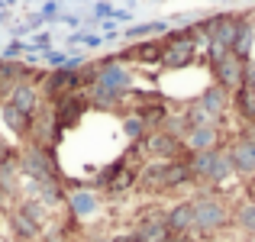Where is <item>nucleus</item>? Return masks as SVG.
Here are the masks:
<instances>
[{
  "label": "nucleus",
  "mask_w": 255,
  "mask_h": 242,
  "mask_svg": "<svg viewBox=\"0 0 255 242\" xmlns=\"http://www.w3.org/2000/svg\"><path fill=\"white\" fill-rule=\"evenodd\" d=\"M191 207H194V236L200 242L217 236V233L230 230L233 223V207L226 204V197L220 191H197L191 197Z\"/></svg>",
  "instance_id": "obj_1"
},
{
  "label": "nucleus",
  "mask_w": 255,
  "mask_h": 242,
  "mask_svg": "<svg viewBox=\"0 0 255 242\" xmlns=\"http://www.w3.org/2000/svg\"><path fill=\"white\" fill-rule=\"evenodd\" d=\"M162 217H165L168 233H191V230H194V207H191V197H187V200H178V204H171V207H165Z\"/></svg>",
  "instance_id": "obj_13"
},
{
  "label": "nucleus",
  "mask_w": 255,
  "mask_h": 242,
  "mask_svg": "<svg viewBox=\"0 0 255 242\" xmlns=\"http://www.w3.org/2000/svg\"><path fill=\"white\" fill-rule=\"evenodd\" d=\"M162 55H165V39H149V42H136L129 49L120 52V62H132V65H162Z\"/></svg>",
  "instance_id": "obj_10"
},
{
  "label": "nucleus",
  "mask_w": 255,
  "mask_h": 242,
  "mask_svg": "<svg viewBox=\"0 0 255 242\" xmlns=\"http://www.w3.org/2000/svg\"><path fill=\"white\" fill-rule=\"evenodd\" d=\"M19 178H26V181H65L62 168L55 161V149L23 142L19 145Z\"/></svg>",
  "instance_id": "obj_4"
},
{
  "label": "nucleus",
  "mask_w": 255,
  "mask_h": 242,
  "mask_svg": "<svg viewBox=\"0 0 255 242\" xmlns=\"http://www.w3.org/2000/svg\"><path fill=\"white\" fill-rule=\"evenodd\" d=\"M10 200H13V197H10V194H6V187L0 184V213L6 210V204H10Z\"/></svg>",
  "instance_id": "obj_25"
},
{
  "label": "nucleus",
  "mask_w": 255,
  "mask_h": 242,
  "mask_svg": "<svg viewBox=\"0 0 255 242\" xmlns=\"http://www.w3.org/2000/svg\"><path fill=\"white\" fill-rule=\"evenodd\" d=\"M226 142V136H223V126H194V129H187V136H184V145H187V152H207V149H220V145Z\"/></svg>",
  "instance_id": "obj_11"
},
{
  "label": "nucleus",
  "mask_w": 255,
  "mask_h": 242,
  "mask_svg": "<svg viewBox=\"0 0 255 242\" xmlns=\"http://www.w3.org/2000/svg\"><path fill=\"white\" fill-rule=\"evenodd\" d=\"M6 226H10V239L16 242H36L39 236H45V230L39 223H32L29 217H23L19 210H6Z\"/></svg>",
  "instance_id": "obj_14"
},
{
  "label": "nucleus",
  "mask_w": 255,
  "mask_h": 242,
  "mask_svg": "<svg viewBox=\"0 0 255 242\" xmlns=\"http://www.w3.org/2000/svg\"><path fill=\"white\" fill-rule=\"evenodd\" d=\"M71 210V217H87V213L97 210V197H91V194H75V197L65 200Z\"/></svg>",
  "instance_id": "obj_20"
},
{
  "label": "nucleus",
  "mask_w": 255,
  "mask_h": 242,
  "mask_svg": "<svg viewBox=\"0 0 255 242\" xmlns=\"http://www.w3.org/2000/svg\"><path fill=\"white\" fill-rule=\"evenodd\" d=\"M252 42H255V26H252V19H249V16H239L236 32H233V42H230V52L239 58V62H246V65H249Z\"/></svg>",
  "instance_id": "obj_16"
},
{
  "label": "nucleus",
  "mask_w": 255,
  "mask_h": 242,
  "mask_svg": "<svg viewBox=\"0 0 255 242\" xmlns=\"http://www.w3.org/2000/svg\"><path fill=\"white\" fill-rule=\"evenodd\" d=\"M16 161H19V145H13L10 139L0 132V168L3 165H16Z\"/></svg>",
  "instance_id": "obj_22"
},
{
  "label": "nucleus",
  "mask_w": 255,
  "mask_h": 242,
  "mask_svg": "<svg viewBox=\"0 0 255 242\" xmlns=\"http://www.w3.org/2000/svg\"><path fill=\"white\" fill-rule=\"evenodd\" d=\"M233 223H236L243 233L255 236V200H246V204H239L236 210H233Z\"/></svg>",
  "instance_id": "obj_19"
},
{
  "label": "nucleus",
  "mask_w": 255,
  "mask_h": 242,
  "mask_svg": "<svg viewBox=\"0 0 255 242\" xmlns=\"http://www.w3.org/2000/svg\"><path fill=\"white\" fill-rule=\"evenodd\" d=\"M3 104L16 107L19 113H26V117H36L39 107H42V94H39V84H32V81H26V84H16L10 94H6Z\"/></svg>",
  "instance_id": "obj_12"
},
{
  "label": "nucleus",
  "mask_w": 255,
  "mask_h": 242,
  "mask_svg": "<svg viewBox=\"0 0 255 242\" xmlns=\"http://www.w3.org/2000/svg\"><path fill=\"white\" fill-rule=\"evenodd\" d=\"M26 197L39 200L45 210H52L68 200V191H65V181H26Z\"/></svg>",
  "instance_id": "obj_9"
},
{
  "label": "nucleus",
  "mask_w": 255,
  "mask_h": 242,
  "mask_svg": "<svg viewBox=\"0 0 255 242\" xmlns=\"http://www.w3.org/2000/svg\"><path fill=\"white\" fill-rule=\"evenodd\" d=\"M87 242H107V239H87Z\"/></svg>",
  "instance_id": "obj_28"
},
{
  "label": "nucleus",
  "mask_w": 255,
  "mask_h": 242,
  "mask_svg": "<svg viewBox=\"0 0 255 242\" xmlns=\"http://www.w3.org/2000/svg\"><path fill=\"white\" fill-rule=\"evenodd\" d=\"M207 68H210V75H213V84L223 87L226 94L243 87L246 78H249V65L239 62L226 45H213V42L207 45Z\"/></svg>",
  "instance_id": "obj_3"
},
{
  "label": "nucleus",
  "mask_w": 255,
  "mask_h": 242,
  "mask_svg": "<svg viewBox=\"0 0 255 242\" xmlns=\"http://www.w3.org/2000/svg\"><path fill=\"white\" fill-rule=\"evenodd\" d=\"M162 242H200V239L194 236V233H168Z\"/></svg>",
  "instance_id": "obj_24"
},
{
  "label": "nucleus",
  "mask_w": 255,
  "mask_h": 242,
  "mask_svg": "<svg viewBox=\"0 0 255 242\" xmlns=\"http://www.w3.org/2000/svg\"><path fill=\"white\" fill-rule=\"evenodd\" d=\"M132 233H136L142 242H162L165 236H168V226H165V217L162 210L155 213H142V217L136 220V226H132Z\"/></svg>",
  "instance_id": "obj_17"
},
{
  "label": "nucleus",
  "mask_w": 255,
  "mask_h": 242,
  "mask_svg": "<svg viewBox=\"0 0 255 242\" xmlns=\"http://www.w3.org/2000/svg\"><path fill=\"white\" fill-rule=\"evenodd\" d=\"M187 165H191L194 181H197L200 191H220V187L233 178V161L226 155V145L207 149V152H194Z\"/></svg>",
  "instance_id": "obj_2"
},
{
  "label": "nucleus",
  "mask_w": 255,
  "mask_h": 242,
  "mask_svg": "<svg viewBox=\"0 0 255 242\" xmlns=\"http://www.w3.org/2000/svg\"><path fill=\"white\" fill-rule=\"evenodd\" d=\"M123 132H126V139H129V142H142L149 129H145L142 120H136L132 113H126V120H123Z\"/></svg>",
  "instance_id": "obj_21"
},
{
  "label": "nucleus",
  "mask_w": 255,
  "mask_h": 242,
  "mask_svg": "<svg viewBox=\"0 0 255 242\" xmlns=\"http://www.w3.org/2000/svg\"><path fill=\"white\" fill-rule=\"evenodd\" d=\"M75 91H78V68H55L52 75L42 78V87H39L42 100H49V104H55L58 97Z\"/></svg>",
  "instance_id": "obj_8"
},
{
  "label": "nucleus",
  "mask_w": 255,
  "mask_h": 242,
  "mask_svg": "<svg viewBox=\"0 0 255 242\" xmlns=\"http://www.w3.org/2000/svg\"><path fill=\"white\" fill-rule=\"evenodd\" d=\"M36 242H58V239H55V236H39Z\"/></svg>",
  "instance_id": "obj_26"
},
{
  "label": "nucleus",
  "mask_w": 255,
  "mask_h": 242,
  "mask_svg": "<svg viewBox=\"0 0 255 242\" xmlns=\"http://www.w3.org/2000/svg\"><path fill=\"white\" fill-rule=\"evenodd\" d=\"M107 242H126V239H123V236H110Z\"/></svg>",
  "instance_id": "obj_27"
},
{
  "label": "nucleus",
  "mask_w": 255,
  "mask_h": 242,
  "mask_svg": "<svg viewBox=\"0 0 255 242\" xmlns=\"http://www.w3.org/2000/svg\"><path fill=\"white\" fill-rule=\"evenodd\" d=\"M226 155L233 161V174L243 181H255V129L252 126H239L236 136L226 139Z\"/></svg>",
  "instance_id": "obj_5"
},
{
  "label": "nucleus",
  "mask_w": 255,
  "mask_h": 242,
  "mask_svg": "<svg viewBox=\"0 0 255 242\" xmlns=\"http://www.w3.org/2000/svg\"><path fill=\"white\" fill-rule=\"evenodd\" d=\"M0 242H6V236H3V233H0Z\"/></svg>",
  "instance_id": "obj_29"
},
{
  "label": "nucleus",
  "mask_w": 255,
  "mask_h": 242,
  "mask_svg": "<svg viewBox=\"0 0 255 242\" xmlns=\"http://www.w3.org/2000/svg\"><path fill=\"white\" fill-rule=\"evenodd\" d=\"M52 107V123H55V132L62 136V132L75 129L78 123L84 120V113L91 110V104H87V94L75 91V94H65V97H58Z\"/></svg>",
  "instance_id": "obj_7"
},
{
  "label": "nucleus",
  "mask_w": 255,
  "mask_h": 242,
  "mask_svg": "<svg viewBox=\"0 0 255 242\" xmlns=\"http://www.w3.org/2000/svg\"><path fill=\"white\" fill-rule=\"evenodd\" d=\"M197 104L204 107L207 113H210L213 120H217L220 126H223V120H226V113H230V94L223 91V87H217V84H210V87H204V94L197 97Z\"/></svg>",
  "instance_id": "obj_15"
},
{
  "label": "nucleus",
  "mask_w": 255,
  "mask_h": 242,
  "mask_svg": "<svg viewBox=\"0 0 255 242\" xmlns=\"http://www.w3.org/2000/svg\"><path fill=\"white\" fill-rule=\"evenodd\" d=\"M0 117H3V126L13 132V136H19V142H29V132H32V117H26V113H19L16 107L10 104H0Z\"/></svg>",
  "instance_id": "obj_18"
},
{
  "label": "nucleus",
  "mask_w": 255,
  "mask_h": 242,
  "mask_svg": "<svg viewBox=\"0 0 255 242\" xmlns=\"http://www.w3.org/2000/svg\"><path fill=\"white\" fill-rule=\"evenodd\" d=\"M155 32H165V26H162V23H149V26H139V29H132V32H129V39H136V36H155Z\"/></svg>",
  "instance_id": "obj_23"
},
{
  "label": "nucleus",
  "mask_w": 255,
  "mask_h": 242,
  "mask_svg": "<svg viewBox=\"0 0 255 242\" xmlns=\"http://www.w3.org/2000/svg\"><path fill=\"white\" fill-rule=\"evenodd\" d=\"M139 152H142L145 161H191V152H187L184 139L168 136V132L155 129V132H145L142 142H136Z\"/></svg>",
  "instance_id": "obj_6"
}]
</instances>
